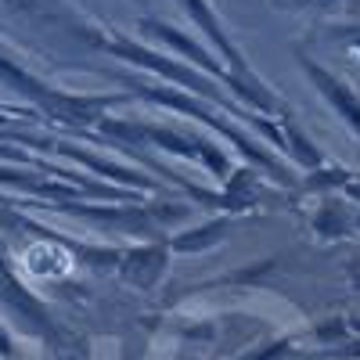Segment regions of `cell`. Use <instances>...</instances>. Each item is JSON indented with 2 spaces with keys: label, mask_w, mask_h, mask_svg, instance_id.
<instances>
[{
  "label": "cell",
  "mask_w": 360,
  "mask_h": 360,
  "mask_svg": "<svg viewBox=\"0 0 360 360\" xmlns=\"http://www.w3.org/2000/svg\"><path fill=\"white\" fill-rule=\"evenodd\" d=\"M119 79H123L137 98H148V101H155V105H162V108H173V112H184L188 119H198V123H205L209 130H217L220 137H227L238 152H242L245 159H249V166L256 169H263L274 184H281V188H295V180H292V173L274 159V152H266V148H259L242 127L234 123V119L227 115V112H213L205 101H198L195 94H184V90H176V86H169V83H144V79H137V76H130V72H119Z\"/></svg>",
  "instance_id": "obj_2"
},
{
  "label": "cell",
  "mask_w": 360,
  "mask_h": 360,
  "mask_svg": "<svg viewBox=\"0 0 360 360\" xmlns=\"http://www.w3.org/2000/svg\"><path fill=\"white\" fill-rule=\"evenodd\" d=\"M288 353H292V339H274L270 346H263V349H256V353H249L242 360H285Z\"/></svg>",
  "instance_id": "obj_12"
},
{
  "label": "cell",
  "mask_w": 360,
  "mask_h": 360,
  "mask_svg": "<svg viewBox=\"0 0 360 360\" xmlns=\"http://www.w3.org/2000/svg\"><path fill=\"white\" fill-rule=\"evenodd\" d=\"M169 245H123V259H119L115 278H123L134 288H155L166 274L169 263Z\"/></svg>",
  "instance_id": "obj_7"
},
{
  "label": "cell",
  "mask_w": 360,
  "mask_h": 360,
  "mask_svg": "<svg viewBox=\"0 0 360 360\" xmlns=\"http://www.w3.org/2000/svg\"><path fill=\"white\" fill-rule=\"evenodd\" d=\"M295 62H299V69H303V76L310 79V86L317 90L328 105H332V112L360 137V90L349 79L335 76L328 65H321L317 58H310L303 47H295Z\"/></svg>",
  "instance_id": "obj_6"
},
{
  "label": "cell",
  "mask_w": 360,
  "mask_h": 360,
  "mask_svg": "<svg viewBox=\"0 0 360 360\" xmlns=\"http://www.w3.org/2000/svg\"><path fill=\"white\" fill-rule=\"evenodd\" d=\"M98 130H108L112 137L127 141V144H152V148H162V152L176 155V159H191V162H202L217 180H227L234 173V162L224 148H217L213 141L198 137L195 130H184V127H155V123H123V119H112V115H101L98 119Z\"/></svg>",
  "instance_id": "obj_3"
},
{
  "label": "cell",
  "mask_w": 360,
  "mask_h": 360,
  "mask_svg": "<svg viewBox=\"0 0 360 360\" xmlns=\"http://www.w3.org/2000/svg\"><path fill=\"white\" fill-rule=\"evenodd\" d=\"M76 33H79L86 44H94L98 51L115 54L119 62L141 65L144 72H155V76H162L166 83H180V86H184V94H195V98H202L205 105H213V108H220V112H227V115H234V119H242L245 127H252L256 134H263L270 144H274V152H285V137H281L278 119H266V115L245 108L227 86H220L217 79H209L205 72H195V65L173 62V58L162 54L159 47H144V44H137V40H130V37H123V33H112V29H105V25H90V22H86V25H76Z\"/></svg>",
  "instance_id": "obj_1"
},
{
  "label": "cell",
  "mask_w": 360,
  "mask_h": 360,
  "mask_svg": "<svg viewBox=\"0 0 360 360\" xmlns=\"http://www.w3.org/2000/svg\"><path fill=\"white\" fill-rule=\"evenodd\" d=\"M353 180H356V176H353L349 169H342V166H335V162H324L321 169L307 173L299 188H307V191H328V188H346V184H353Z\"/></svg>",
  "instance_id": "obj_11"
},
{
  "label": "cell",
  "mask_w": 360,
  "mask_h": 360,
  "mask_svg": "<svg viewBox=\"0 0 360 360\" xmlns=\"http://www.w3.org/2000/svg\"><path fill=\"white\" fill-rule=\"evenodd\" d=\"M0 137H8V141L18 144V148H33V152H58V155H69L72 162L94 166L101 176L119 180V184H130V188H141V191H155V188H159V180H152L148 173H137V169H127V166L105 162L101 155L86 152L83 144H72V141H58V137H29V134H22V130H0Z\"/></svg>",
  "instance_id": "obj_5"
},
{
  "label": "cell",
  "mask_w": 360,
  "mask_h": 360,
  "mask_svg": "<svg viewBox=\"0 0 360 360\" xmlns=\"http://www.w3.org/2000/svg\"><path fill=\"white\" fill-rule=\"evenodd\" d=\"M324 37H332V40H346V44H360V22L356 25H324L321 29Z\"/></svg>",
  "instance_id": "obj_13"
},
{
  "label": "cell",
  "mask_w": 360,
  "mask_h": 360,
  "mask_svg": "<svg viewBox=\"0 0 360 360\" xmlns=\"http://www.w3.org/2000/svg\"><path fill=\"white\" fill-rule=\"evenodd\" d=\"M134 4H148V0H134Z\"/></svg>",
  "instance_id": "obj_15"
},
{
  "label": "cell",
  "mask_w": 360,
  "mask_h": 360,
  "mask_svg": "<svg viewBox=\"0 0 360 360\" xmlns=\"http://www.w3.org/2000/svg\"><path fill=\"white\" fill-rule=\"evenodd\" d=\"M0 299H8V303L29 321V328H37L40 335H47L51 342H58V324L51 321V314L44 310L40 299L18 285V278L11 274V266L4 263V256H0Z\"/></svg>",
  "instance_id": "obj_8"
},
{
  "label": "cell",
  "mask_w": 360,
  "mask_h": 360,
  "mask_svg": "<svg viewBox=\"0 0 360 360\" xmlns=\"http://www.w3.org/2000/svg\"><path fill=\"white\" fill-rule=\"evenodd\" d=\"M356 227H360V217H356Z\"/></svg>",
  "instance_id": "obj_16"
},
{
  "label": "cell",
  "mask_w": 360,
  "mask_h": 360,
  "mask_svg": "<svg viewBox=\"0 0 360 360\" xmlns=\"http://www.w3.org/2000/svg\"><path fill=\"white\" fill-rule=\"evenodd\" d=\"M278 127H281V137H285V155L295 162V166H303L307 173H314V169H321L324 162H328V155L321 152V148L299 130V123L292 115H285V119H278Z\"/></svg>",
  "instance_id": "obj_10"
},
{
  "label": "cell",
  "mask_w": 360,
  "mask_h": 360,
  "mask_svg": "<svg viewBox=\"0 0 360 360\" xmlns=\"http://www.w3.org/2000/svg\"><path fill=\"white\" fill-rule=\"evenodd\" d=\"M180 4V11H184L198 29H202V37L213 44L217 51H220V58L231 65V76H238L245 86H252L256 94H274L263 79H259V72H252V65L245 62V54L238 51V44H234V37L227 33V25H224V18L217 15V8L209 4V0H176Z\"/></svg>",
  "instance_id": "obj_4"
},
{
  "label": "cell",
  "mask_w": 360,
  "mask_h": 360,
  "mask_svg": "<svg viewBox=\"0 0 360 360\" xmlns=\"http://www.w3.org/2000/svg\"><path fill=\"white\" fill-rule=\"evenodd\" d=\"M342 191H346L349 198H356V202H360V180H353V184H346Z\"/></svg>",
  "instance_id": "obj_14"
},
{
  "label": "cell",
  "mask_w": 360,
  "mask_h": 360,
  "mask_svg": "<svg viewBox=\"0 0 360 360\" xmlns=\"http://www.w3.org/2000/svg\"><path fill=\"white\" fill-rule=\"evenodd\" d=\"M231 227H234V220H231L227 213H220V217H209L205 224H195V227H188V231L173 234V238H169V252H176V256H188V252H205V249H217V245H224V238L231 234Z\"/></svg>",
  "instance_id": "obj_9"
}]
</instances>
